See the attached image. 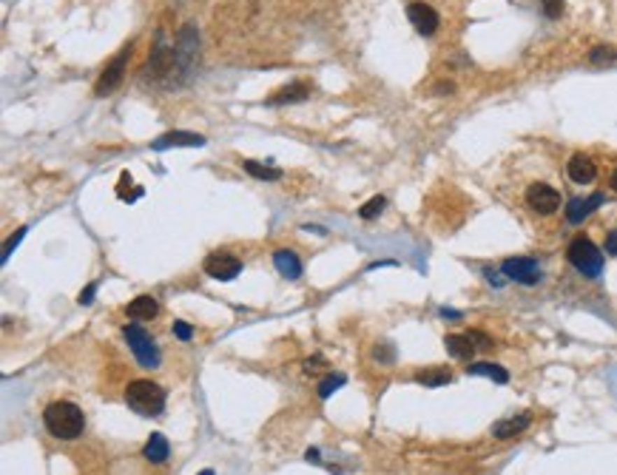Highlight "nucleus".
I'll return each instance as SVG.
<instances>
[{
  "label": "nucleus",
  "mask_w": 617,
  "mask_h": 475,
  "mask_svg": "<svg viewBox=\"0 0 617 475\" xmlns=\"http://www.w3.org/2000/svg\"><path fill=\"white\" fill-rule=\"evenodd\" d=\"M606 253L617 256V231H611V234L606 236Z\"/></svg>",
  "instance_id": "30"
},
{
  "label": "nucleus",
  "mask_w": 617,
  "mask_h": 475,
  "mask_svg": "<svg viewBox=\"0 0 617 475\" xmlns=\"http://www.w3.org/2000/svg\"><path fill=\"white\" fill-rule=\"evenodd\" d=\"M444 344H447V350L455 356V359H469L472 353H475V341L469 339V333H450L447 339H444Z\"/></svg>",
  "instance_id": "17"
},
{
  "label": "nucleus",
  "mask_w": 617,
  "mask_h": 475,
  "mask_svg": "<svg viewBox=\"0 0 617 475\" xmlns=\"http://www.w3.org/2000/svg\"><path fill=\"white\" fill-rule=\"evenodd\" d=\"M407 17L416 26V31L424 34V37L438 31V12L432 6H427V3H421V0H416V3L407 6Z\"/></svg>",
  "instance_id": "9"
},
{
  "label": "nucleus",
  "mask_w": 617,
  "mask_h": 475,
  "mask_svg": "<svg viewBox=\"0 0 617 475\" xmlns=\"http://www.w3.org/2000/svg\"><path fill=\"white\" fill-rule=\"evenodd\" d=\"M94 293H97V282L88 285V288H85V290L77 296V302H80V305H92V302H94Z\"/></svg>",
  "instance_id": "28"
},
{
  "label": "nucleus",
  "mask_w": 617,
  "mask_h": 475,
  "mask_svg": "<svg viewBox=\"0 0 617 475\" xmlns=\"http://www.w3.org/2000/svg\"><path fill=\"white\" fill-rule=\"evenodd\" d=\"M128 55H131V46H125V49L111 60V66L103 69V74H100V80H97V85H94V94H97V97H106V94H111V92L120 89V83L125 80Z\"/></svg>",
  "instance_id": "6"
},
{
  "label": "nucleus",
  "mask_w": 617,
  "mask_h": 475,
  "mask_svg": "<svg viewBox=\"0 0 617 475\" xmlns=\"http://www.w3.org/2000/svg\"><path fill=\"white\" fill-rule=\"evenodd\" d=\"M122 336H125V341H128L131 353H134V359H137L143 367H157V364H159V348H157V341L151 339V333H148L146 327H140V325H125V327H122Z\"/></svg>",
  "instance_id": "4"
},
{
  "label": "nucleus",
  "mask_w": 617,
  "mask_h": 475,
  "mask_svg": "<svg viewBox=\"0 0 617 475\" xmlns=\"http://www.w3.org/2000/svg\"><path fill=\"white\" fill-rule=\"evenodd\" d=\"M416 381H421V384H427V387H441V384H450V381H453V370H450V367L418 370V373H416Z\"/></svg>",
  "instance_id": "18"
},
{
  "label": "nucleus",
  "mask_w": 617,
  "mask_h": 475,
  "mask_svg": "<svg viewBox=\"0 0 617 475\" xmlns=\"http://www.w3.org/2000/svg\"><path fill=\"white\" fill-rule=\"evenodd\" d=\"M526 202H529V208H532L535 213L549 217V213H555L560 208V194L552 185H546V183H532L526 188Z\"/></svg>",
  "instance_id": "8"
},
{
  "label": "nucleus",
  "mask_w": 617,
  "mask_h": 475,
  "mask_svg": "<svg viewBox=\"0 0 617 475\" xmlns=\"http://www.w3.org/2000/svg\"><path fill=\"white\" fill-rule=\"evenodd\" d=\"M603 194H592V197H575V199H569L566 202V220L572 222V225H578V222H583L592 211H597L600 205H603Z\"/></svg>",
  "instance_id": "10"
},
{
  "label": "nucleus",
  "mask_w": 617,
  "mask_h": 475,
  "mask_svg": "<svg viewBox=\"0 0 617 475\" xmlns=\"http://www.w3.org/2000/svg\"><path fill=\"white\" fill-rule=\"evenodd\" d=\"M617 57V49H611V46H595L592 52H589V60L592 63H611Z\"/></svg>",
  "instance_id": "24"
},
{
  "label": "nucleus",
  "mask_w": 617,
  "mask_h": 475,
  "mask_svg": "<svg viewBox=\"0 0 617 475\" xmlns=\"http://www.w3.org/2000/svg\"><path fill=\"white\" fill-rule=\"evenodd\" d=\"M242 168L248 171L250 177H256V180H279V177H282V171H279V168H274V165H262V162H256V159H245Z\"/></svg>",
  "instance_id": "20"
},
{
  "label": "nucleus",
  "mask_w": 617,
  "mask_h": 475,
  "mask_svg": "<svg viewBox=\"0 0 617 475\" xmlns=\"http://www.w3.org/2000/svg\"><path fill=\"white\" fill-rule=\"evenodd\" d=\"M469 339L475 341V348H492V339L483 336L481 330H469Z\"/></svg>",
  "instance_id": "29"
},
{
  "label": "nucleus",
  "mask_w": 617,
  "mask_h": 475,
  "mask_svg": "<svg viewBox=\"0 0 617 475\" xmlns=\"http://www.w3.org/2000/svg\"><path fill=\"white\" fill-rule=\"evenodd\" d=\"M467 373H469V376H487V378H492V381H498V384H506V381H509V373H506L504 367H498V364H490V362H475V364L467 367Z\"/></svg>",
  "instance_id": "19"
},
{
  "label": "nucleus",
  "mask_w": 617,
  "mask_h": 475,
  "mask_svg": "<svg viewBox=\"0 0 617 475\" xmlns=\"http://www.w3.org/2000/svg\"><path fill=\"white\" fill-rule=\"evenodd\" d=\"M171 330H173L176 339H183V341H191V339H194V327H191L188 322H183V319H176Z\"/></svg>",
  "instance_id": "25"
},
{
  "label": "nucleus",
  "mask_w": 617,
  "mask_h": 475,
  "mask_svg": "<svg viewBox=\"0 0 617 475\" xmlns=\"http://www.w3.org/2000/svg\"><path fill=\"white\" fill-rule=\"evenodd\" d=\"M274 265H276V271L285 276V279H299L302 276V262H299V256L293 253V250H276L274 253Z\"/></svg>",
  "instance_id": "15"
},
{
  "label": "nucleus",
  "mask_w": 617,
  "mask_h": 475,
  "mask_svg": "<svg viewBox=\"0 0 617 475\" xmlns=\"http://www.w3.org/2000/svg\"><path fill=\"white\" fill-rule=\"evenodd\" d=\"M125 404L140 416H159L165 410V390L157 381L137 378L125 387Z\"/></svg>",
  "instance_id": "2"
},
{
  "label": "nucleus",
  "mask_w": 617,
  "mask_h": 475,
  "mask_svg": "<svg viewBox=\"0 0 617 475\" xmlns=\"http://www.w3.org/2000/svg\"><path fill=\"white\" fill-rule=\"evenodd\" d=\"M566 259H569L572 268H575L578 274H583V276H589V279H595V276L603 274V253H600L597 245H595L589 236H583V234L569 242Z\"/></svg>",
  "instance_id": "3"
},
{
  "label": "nucleus",
  "mask_w": 617,
  "mask_h": 475,
  "mask_svg": "<svg viewBox=\"0 0 617 475\" xmlns=\"http://www.w3.org/2000/svg\"><path fill=\"white\" fill-rule=\"evenodd\" d=\"M304 97H307V85L296 83V85H290V89H282L279 94H274L268 103H271V106H285V103H299V100H304Z\"/></svg>",
  "instance_id": "21"
},
{
  "label": "nucleus",
  "mask_w": 617,
  "mask_h": 475,
  "mask_svg": "<svg viewBox=\"0 0 617 475\" xmlns=\"http://www.w3.org/2000/svg\"><path fill=\"white\" fill-rule=\"evenodd\" d=\"M125 313H128L131 319H137V322L157 319V316H159V302L151 299V296H137V299H131V302H128Z\"/></svg>",
  "instance_id": "12"
},
{
  "label": "nucleus",
  "mask_w": 617,
  "mask_h": 475,
  "mask_svg": "<svg viewBox=\"0 0 617 475\" xmlns=\"http://www.w3.org/2000/svg\"><path fill=\"white\" fill-rule=\"evenodd\" d=\"M344 381H347V378H344L341 373H333V376H327V378H325V381L319 384V399H327V396H330L333 390H339V387H341Z\"/></svg>",
  "instance_id": "23"
},
{
  "label": "nucleus",
  "mask_w": 617,
  "mask_h": 475,
  "mask_svg": "<svg viewBox=\"0 0 617 475\" xmlns=\"http://www.w3.org/2000/svg\"><path fill=\"white\" fill-rule=\"evenodd\" d=\"M611 191H617V168L611 171Z\"/></svg>",
  "instance_id": "31"
},
{
  "label": "nucleus",
  "mask_w": 617,
  "mask_h": 475,
  "mask_svg": "<svg viewBox=\"0 0 617 475\" xmlns=\"http://www.w3.org/2000/svg\"><path fill=\"white\" fill-rule=\"evenodd\" d=\"M532 424V413H520V416H512V418H504L492 427V436L495 439H512L518 433H523V430Z\"/></svg>",
  "instance_id": "13"
},
{
  "label": "nucleus",
  "mask_w": 617,
  "mask_h": 475,
  "mask_svg": "<svg viewBox=\"0 0 617 475\" xmlns=\"http://www.w3.org/2000/svg\"><path fill=\"white\" fill-rule=\"evenodd\" d=\"M199 475H213V469H202V472H199Z\"/></svg>",
  "instance_id": "32"
},
{
  "label": "nucleus",
  "mask_w": 617,
  "mask_h": 475,
  "mask_svg": "<svg viewBox=\"0 0 617 475\" xmlns=\"http://www.w3.org/2000/svg\"><path fill=\"white\" fill-rule=\"evenodd\" d=\"M202 268H205V274H208L211 279H216V282H231V279H236V276L242 274V262H239L234 253H225V250L205 256Z\"/></svg>",
  "instance_id": "5"
},
{
  "label": "nucleus",
  "mask_w": 617,
  "mask_h": 475,
  "mask_svg": "<svg viewBox=\"0 0 617 475\" xmlns=\"http://www.w3.org/2000/svg\"><path fill=\"white\" fill-rule=\"evenodd\" d=\"M43 424H46V430L55 439L71 441L85 430V416L71 402H52L46 410H43Z\"/></svg>",
  "instance_id": "1"
},
{
  "label": "nucleus",
  "mask_w": 617,
  "mask_h": 475,
  "mask_svg": "<svg viewBox=\"0 0 617 475\" xmlns=\"http://www.w3.org/2000/svg\"><path fill=\"white\" fill-rule=\"evenodd\" d=\"M566 174H569L572 183L589 185V183L597 177V165H595L592 157H586V154H575V157L569 159V165H566Z\"/></svg>",
  "instance_id": "11"
},
{
  "label": "nucleus",
  "mask_w": 617,
  "mask_h": 475,
  "mask_svg": "<svg viewBox=\"0 0 617 475\" xmlns=\"http://www.w3.org/2000/svg\"><path fill=\"white\" fill-rule=\"evenodd\" d=\"M501 271H504L506 279L520 282V285H538V282H541V268H538L535 259H529V256H512V259H506V262L501 265Z\"/></svg>",
  "instance_id": "7"
},
{
  "label": "nucleus",
  "mask_w": 617,
  "mask_h": 475,
  "mask_svg": "<svg viewBox=\"0 0 617 475\" xmlns=\"http://www.w3.org/2000/svg\"><path fill=\"white\" fill-rule=\"evenodd\" d=\"M205 143V137H199V134H188V132H168V134H162L157 143H154V148L157 151H165L168 146H202Z\"/></svg>",
  "instance_id": "16"
},
{
  "label": "nucleus",
  "mask_w": 617,
  "mask_h": 475,
  "mask_svg": "<svg viewBox=\"0 0 617 475\" xmlns=\"http://www.w3.org/2000/svg\"><path fill=\"white\" fill-rule=\"evenodd\" d=\"M384 205H387V199H384L381 194H376V197H370V199H367V202H364V205L359 208V217L370 222V220H376L378 213L384 211Z\"/></svg>",
  "instance_id": "22"
},
{
  "label": "nucleus",
  "mask_w": 617,
  "mask_h": 475,
  "mask_svg": "<svg viewBox=\"0 0 617 475\" xmlns=\"http://www.w3.org/2000/svg\"><path fill=\"white\" fill-rule=\"evenodd\" d=\"M23 234H26V228H17V234H12L9 239H6V245H3V262L9 259V253H12V248H17V242L23 239Z\"/></svg>",
  "instance_id": "27"
},
{
  "label": "nucleus",
  "mask_w": 617,
  "mask_h": 475,
  "mask_svg": "<svg viewBox=\"0 0 617 475\" xmlns=\"http://www.w3.org/2000/svg\"><path fill=\"white\" fill-rule=\"evenodd\" d=\"M143 455H146L151 464H165L168 455H171V444H168V439H165L162 433H151L148 441H146V447H143Z\"/></svg>",
  "instance_id": "14"
},
{
  "label": "nucleus",
  "mask_w": 617,
  "mask_h": 475,
  "mask_svg": "<svg viewBox=\"0 0 617 475\" xmlns=\"http://www.w3.org/2000/svg\"><path fill=\"white\" fill-rule=\"evenodd\" d=\"M541 6L546 12V17H552V20L563 15V0H541Z\"/></svg>",
  "instance_id": "26"
}]
</instances>
